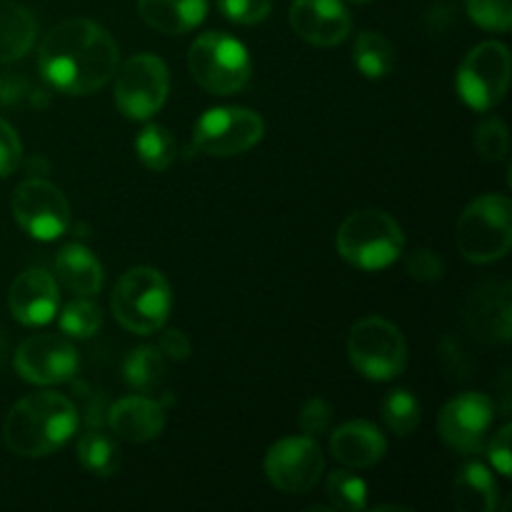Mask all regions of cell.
<instances>
[{
  "mask_svg": "<svg viewBox=\"0 0 512 512\" xmlns=\"http://www.w3.org/2000/svg\"><path fill=\"white\" fill-rule=\"evenodd\" d=\"M23 158V145H20L18 133L10 123L0 118V178H8L15 173Z\"/></svg>",
  "mask_w": 512,
  "mask_h": 512,
  "instance_id": "obj_36",
  "label": "cell"
},
{
  "mask_svg": "<svg viewBox=\"0 0 512 512\" xmlns=\"http://www.w3.org/2000/svg\"><path fill=\"white\" fill-rule=\"evenodd\" d=\"M10 208L20 228L40 243L58 240L70 228L68 198L48 180L30 178L20 183L10 200Z\"/></svg>",
  "mask_w": 512,
  "mask_h": 512,
  "instance_id": "obj_12",
  "label": "cell"
},
{
  "mask_svg": "<svg viewBox=\"0 0 512 512\" xmlns=\"http://www.w3.org/2000/svg\"><path fill=\"white\" fill-rule=\"evenodd\" d=\"M118 43L98 23L63 20L43 38L38 68L45 83L63 95H90L108 85L118 70Z\"/></svg>",
  "mask_w": 512,
  "mask_h": 512,
  "instance_id": "obj_1",
  "label": "cell"
},
{
  "mask_svg": "<svg viewBox=\"0 0 512 512\" xmlns=\"http://www.w3.org/2000/svg\"><path fill=\"white\" fill-rule=\"evenodd\" d=\"M135 153H138L140 163L145 168L155 170V173H163V170H168L173 165L175 155H178V143H175L173 133L168 128H163L158 123H150L135 138Z\"/></svg>",
  "mask_w": 512,
  "mask_h": 512,
  "instance_id": "obj_27",
  "label": "cell"
},
{
  "mask_svg": "<svg viewBox=\"0 0 512 512\" xmlns=\"http://www.w3.org/2000/svg\"><path fill=\"white\" fill-rule=\"evenodd\" d=\"M460 255L470 263H495L512 245V205L508 195H480L460 213L455 228Z\"/></svg>",
  "mask_w": 512,
  "mask_h": 512,
  "instance_id": "obj_5",
  "label": "cell"
},
{
  "mask_svg": "<svg viewBox=\"0 0 512 512\" xmlns=\"http://www.w3.org/2000/svg\"><path fill=\"white\" fill-rule=\"evenodd\" d=\"M325 488L333 508L343 512H363L368 508V485L353 470H333Z\"/></svg>",
  "mask_w": 512,
  "mask_h": 512,
  "instance_id": "obj_30",
  "label": "cell"
},
{
  "mask_svg": "<svg viewBox=\"0 0 512 512\" xmlns=\"http://www.w3.org/2000/svg\"><path fill=\"white\" fill-rule=\"evenodd\" d=\"M53 278L78 298H95L103 288V265L85 245L70 243L55 255Z\"/></svg>",
  "mask_w": 512,
  "mask_h": 512,
  "instance_id": "obj_19",
  "label": "cell"
},
{
  "mask_svg": "<svg viewBox=\"0 0 512 512\" xmlns=\"http://www.w3.org/2000/svg\"><path fill=\"white\" fill-rule=\"evenodd\" d=\"M110 430L128 443H150L165 428V408L148 395H125L110 408Z\"/></svg>",
  "mask_w": 512,
  "mask_h": 512,
  "instance_id": "obj_17",
  "label": "cell"
},
{
  "mask_svg": "<svg viewBox=\"0 0 512 512\" xmlns=\"http://www.w3.org/2000/svg\"><path fill=\"white\" fill-rule=\"evenodd\" d=\"M78 460L88 473L98 475V478H110L118 473L120 450L115 440L103 430H88L78 440Z\"/></svg>",
  "mask_w": 512,
  "mask_h": 512,
  "instance_id": "obj_26",
  "label": "cell"
},
{
  "mask_svg": "<svg viewBox=\"0 0 512 512\" xmlns=\"http://www.w3.org/2000/svg\"><path fill=\"white\" fill-rule=\"evenodd\" d=\"M218 10L235 25H258L273 10V0H218Z\"/></svg>",
  "mask_w": 512,
  "mask_h": 512,
  "instance_id": "obj_33",
  "label": "cell"
},
{
  "mask_svg": "<svg viewBox=\"0 0 512 512\" xmlns=\"http://www.w3.org/2000/svg\"><path fill=\"white\" fill-rule=\"evenodd\" d=\"M300 430L310 438H318V435L328 433L330 423H333V408L325 398H310L308 403L300 410Z\"/></svg>",
  "mask_w": 512,
  "mask_h": 512,
  "instance_id": "obj_35",
  "label": "cell"
},
{
  "mask_svg": "<svg viewBox=\"0 0 512 512\" xmlns=\"http://www.w3.org/2000/svg\"><path fill=\"white\" fill-rule=\"evenodd\" d=\"M290 25L310 45L333 48L353 30V18L340 0H293Z\"/></svg>",
  "mask_w": 512,
  "mask_h": 512,
  "instance_id": "obj_15",
  "label": "cell"
},
{
  "mask_svg": "<svg viewBox=\"0 0 512 512\" xmlns=\"http://www.w3.org/2000/svg\"><path fill=\"white\" fill-rule=\"evenodd\" d=\"M60 333H65L68 338H93L98 335V330L103 328V310L95 300L90 298H78L70 300L63 310H60Z\"/></svg>",
  "mask_w": 512,
  "mask_h": 512,
  "instance_id": "obj_29",
  "label": "cell"
},
{
  "mask_svg": "<svg viewBox=\"0 0 512 512\" xmlns=\"http://www.w3.org/2000/svg\"><path fill=\"white\" fill-rule=\"evenodd\" d=\"M123 378L138 393H153L165 378V355L155 345H140L125 358Z\"/></svg>",
  "mask_w": 512,
  "mask_h": 512,
  "instance_id": "obj_24",
  "label": "cell"
},
{
  "mask_svg": "<svg viewBox=\"0 0 512 512\" xmlns=\"http://www.w3.org/2000/svg\"><path fill=\"white\" fill-rule=\"evenodd\" d=\"M335 245L345 263L375 273L403 255L405 233L398 220L383 210H358L343 220Z\"/></svg>",
  "mask_w": 512,
  "mask_h": 512,
  "instance_id": "obj_4",
  "label": "cell"
},
{
  "mask_svg": "<svg viewBox=\"0 0 512 512\" xmlns=\"http://www.w3.org/2000/svg\"><path fill=\"white\" fill-rule=\"evenodd\" d=\"M115 320L135 335H153L168 323L173 290L158 268L138 265L125 270L110 295Z\"/></svg>",
  "mask_w": 512,
  "mask_h": 512,
  "instance_id": "obj_3",
  "label": "cell"
},
{
  "mask_svg": "<svg viewBox=\"0 0 512 512\" xmlns=\"http://www.w3.org/2000/svg\"><path fill=\"white\" fill-rule=\"evenodd\" d=\"M15 370L33 385H63L78 373V350L68 338L53 333H40L23 340L15 350Z\"/></svg>",
  "mask_w": 512,
  "mask_h": 512,
  "instance_id": "obj_14",
  "label": "cell"
},
{
  "mask_svg": "<svg viewBox=\"0 0 512 512\" xmlns=\"http://www.w3.org/2000/svg\"><path fill=\"white\" fill-rule=\"evenodd\" d=\"M170 93L168 65L158 55L140 53L115 70V105L128 120H150Z\"/></svg>",
  "mask_w": 512,
  "mask_h": 512,
  "instance_id": "obj_9",
  "label": "cell"
},
{
  "mask_svg": "<svg viewBox=\"0 0 512 512\" xmlns=\"http://www.w3.org/2000/svg\"><path fill=\"white\" fill-rule=\"evenodd\" d=\"M8 308L18 323L30 325V328L48 325L60 308L58 280L48 270L28 268L10 285Z\"/></svg>",
  "mask_w": 512,
  "mask_h": 512,
  "instance_id": "obj_16",
  "label": "cell"
},
{
  "mask_svg": "<svg viewBox=\"0 0 512 512\" xmlns=\"http://www.w3.org/2000/svg\"><path fill=\"white\" fill-rule=\"evenodd\" d=\"M38 23L28 8L13 0H0V63H15L30 53Z\"/></svg>",
  "mask_w": 512,
  "mask_h": 512,
  "instance_id": "obj_22",
  "label": "cell"
},
{
  "mask_svg": "<svg viewBox=\"0 0 512 512\" xmlns=\"http://www.w3.org/2000/svg\"><path fill=\"white\" fill-rule=\"evenodd\" d=\"M405 268H408L410 278L420 280V283H438L445 273L440 255L428 248H415L413 253H408Z\"/></svg>",
  "mask_w": 512,
  "mask_h": 512,
  "instance_id": "obj_34",
  "label": "cell"
},
{
  "mask_svg": "<svg viewBox=\"0 0 512 512\" xmlns=\"http://www.w3.org/2000/svg\"><path fill=\"white\" fill-rule=\"evenodd\" d=\"M265 123L248 108H210L193 130L195 150L213 158H233L248 153L263 140Z\"/></svg>",
  "mask_w": 512,
  "mask_h": 512,
  "instance_id": "obj_10",
  "label": "cell"
},
{
  "mask_svg": "<svg viewBox=\"0 0 512 512\" xmlns=\"http://www.w3.org/2000/svg\"><path fill=\"white\" fill-rule=\"evenodd\" d=\"M330 453L338 463L353 470H365L378 465L388 453V440L368 420H350L340 425L330 438Z\"/></svg>",
  "mask_w": 512,
  "mask_h": 512,
  "instance_id": "obj_18",
  "label": "cell"
},
{
  "mask_svg": "<svg viewBox=\"0 0 512 512\" xmlns=\"http://www.w3.org/2000/svg\"><path fill=\"white\" fill-rule=\"evenodd\" d=\"M475 148L490 163H500L508 158L510 150V135L508 128L500 118H485L483 123L475 128Z\"/></svg>",
  "mask_w": 512,
  "mask_h": 512,
  "instance_id": "obj_32",
  "label": "cell"
},
{
  "mask_svg": "<svg viewBox=\"0 0 512 512\" xmlns=\"http://www.w3.org/2000/svg\"><path fill=\"white\" fill-rule=\"evenodd\" d=\"M265 478L285 495H305L325 473V455L315 438L295 435L270 445L265 455Z\"/></svg>",
  "mask_w": 512,
  "mask_h": 512,
  "instance_id": "obj_11",
  "label": "cell"
},
{
  "mask_svg": "<svg viewBox=\"0 0 512 512\" xmlns=\"http://www.w3.org/2000/svg\"><path fill=\"white\" fill-rule=\"evenodd\" d=\"M510 50L500 40L475 45L458 68V93L468 108L488 113L503 103L510 88Z\"/></svg>",
  "mask_w": 512,
  "mask_h": 512,
  "instance_id": "obj_8",
  "label": "cell"
},
{
  "mask_svg": "<svg viewBox=\"0 0 512 512\" xmlns=\"http://www.w3.org/2000/svg\"><path fill=\"white\" fill-rule=\"evenodd\" d=\"M78 430V410L60 393L25 395L10 408L3 425V440L15 455L45 458L63 448Z\"/></svg>",
  "mask_w": 512,
  "mask_h": 512,
  "instance_id": "obj_2",
  "label": "cell"
},
{
  "mask_svg": "<svg viewBox=\"0 0 512 512\" xmlns=\"http://www.w3.org/2000/svg\"><path fill=\"white\" fill-rule=\"evenodd\" d=\"M383 423L395 438H408L420 425V403L410 390H393L383 400Z\"/></svg>",
  "mask_w": 512,
  "mask_h": 512,
  "instance_id": "obj_28",
  "label": "cell"
},
{
  "mask_svg": "<svg viewBox=\"0 0 512 512\" xmlns=\"http://www.w3.org/2000/svg\"><path fill=\"white\" fill-rule=\"evenodd\" d=\"M510 438H512V425H503L493 440L488 443V458L493 468L498 470L503 478L512 475V453H510Z\"/></svg>",
  "mask_w": 512,
  "mask_h": 512,
  "instance_id": "obj_37",
  "label": "cell"
},
{
  "mask_svg": "<svg viewBox=\"0 0 512 512\" xmlns=\"http://www.w3.org/2000/svg\"><path fill=\"white\" fill-rule=\"evenodd\" d=\"M348 3H370V0H348Z\"/></svg>",
  "mask_w": 512,
  "mask_h": 512,
  "instance_id": "obj_39",
  "label": "cell"
},
{
  "mask_svg": "<svg viewBox=\"0 0 512 512\" xmlns=\"http://www.w3.org/2000/svg\"><path fill=\"white\" fill-rule=\"evenodd\" d=\"M188 68L200 88L220 98L240 93L253 75V63L245 45L223 30L203 33L190 45Z\"/></svg>",
  "mask_w": 512,
  "mask_h": 512,
  "instance_id": "obj_6",
  "label": "cell"
},
{
  "mask_svg": "<svg viewBox=\"0 0 512 512\" xmlns=\"http://www.w3.org/2000/svg\"><path fill=\"white\" fill-rule=\"evenodd\" d=\"M498 498V480L480 463L465 465L453 483V503L460 512H493Z\"/></svg>",
  "mask_w": 512,
  "mask_h": 512,
  "instance_id": "obj_23",
  "label": "cell"
},
{
  "mask_svg": "<svg viewBox=\"0 0 512 512\" xmlns=\"http://www.w3.org/2000/svg\"><path fill=\"white\" fill-rule=\"evenodd\" d=\"M355 68L370 80H380L385 75H390V70L395 68V48L385 35L373 33V30H365L358 35L353 50Z\"/></svg>",
  "mask_w": 512,
  "mask_h": 512,
  "instance_id": "obj_25",
  "label": "cell"
},
{
  "mask_svg": "<svg viewBox=\"0 0 512 512\" xmlns=\"http://www.w3.org/2000/svg\"><path fill=\"white\" fill-rule=\"evenodd\" d=\"M478 293L470 310V328L483 340H510V285L503 283L500 290L488 285Z\"/></svg>",
  "mask_w": 512,
  "mask_h": 512,
  "instance_id": "obj_21",
  "label": "cell"
},
{
  "mask_svg": "<svg viewBox=\"0 0 512 512\" xmlns=\"http://www.w3.org/2000/svg\"><path fill=\"white\" fill-rule=\"evenodd\" d=\"M470 20L483 30L508 33L512 25V0H465Z\"/></svg>",
  "mask_w": 512,
  "mask_h": 512,
  "instance_id": "obj_31",
  "label": "cell"
},
{
  "mask_svg": "<svg viewBox=\"0 0 512 512\" xmlns=\"http://www.w3.org/2000/svg\"><path fill=\"white\" fill-rule=\"evenodd\" d=\"M158 350L170 360H185L190 355L188 335L178 328L163 330V335H160L158 340Z\"/></svg>",
  "mask_w": 512,
  "mask_h": 512,
  "instance_id": "obj_38",
  "label": "cell"
},
{
  "mask_svg": "<svg viewBox=\"0 0 512 512\" xmlns=\"http://www.w3.org/2000/svg\"><path fill=\"white\" fill-rule=\"evenodd\" d=\"M348 360L363 378L385 383L398 378L408 365V343L388 318L368 315L350 328Z\"/></svg>",
  "mask_w": 512,
  "mask_h": 512,
  "instance_id": "obj_7",
  "label": "cell"
},
{
  "mask_svg": "<svg viewBox=\"0 0 512 512\" xmlns=\"http://www.w3.org/2000/svg\"><path fill=\"white\" fill-rule=\"evenodd\" d=\"M495 423V403L485 393H460L443 405L438 433L445 445L463 455H475L488 443Z\"/></svg>",
  "mask_w": 512,
  "mask_h": 512,
  "instance_id": "obj_13",
  "label": "cell"
},
{
  "mask_svg": "<svg viewBox=\"0 0 512 512\" xmlns=\"http://www.w3.org/2000/svg\"><path fill=\"white\" fill-rule=\"evenodd\" d=\"M138 13L158 33L183 35L203 23L208 0H138Z\"/></svg>",
  "mask_w": 512,
  "mask_h": 512,
  "instance_id": "obj_20",
  "label": "cell"
}]
</instances>
